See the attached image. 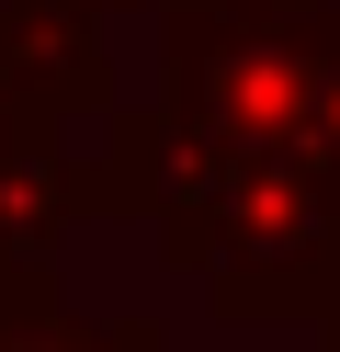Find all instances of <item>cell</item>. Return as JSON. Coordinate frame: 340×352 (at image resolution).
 Wrapping results in <instances>:
<instances>
[{"label": "cell", "instance_id": "8992f818", "mask_svg": "<svg viewBox=\"0 0 340 352\" xmlns=\"http://www.w3.org/2000/svg\"><path fill=\"white\" fill-rule=\"evenodd\" d=\"M317 352H340V329H317Z\"/></svg>", "mask_w": 340, "mask_h": 352}, {"label": "cell", "instance_id": "3957f363", "mask_svg": "<svg viewBox=\"0 0 340 352\" xmlns=\"http://www.w3.org/2000/svg\"><path fill=\"white\" fill-rule=\"evenodd\" d=\"M0 352H170L159 318H68V307H12Z\"/></svg>", "mask_w": 340, "mask_h": 352}, {"label": "cell", "instance_id": "5b68a950", "mask_svg": "<svg viewBox=\"0 0 340 352\" xmlns=\"http://www.w3.org/2000/svg\"><path fill=\"white\" fill-rule=\"evenodd\" d=\"M91 12H136V0H91Z\"/></svg>", "mask_w": 340, "mask_h": 352}, {"label": "cell", "instance_id": "6da1fadb", "mask_svg": "<svg viewBox=\"0 0 340 352\" xmlns=\"http://www.w3.org/2000/svg\"><path fill=\"white\" fill-rule=\"evenodd\" d=\"M68 228H80V205H68V125L0 114V318L12 307H57Z\"/></svg>", "mask_w": 340, "mask_h": 352}, {"label": "cell", "instance_id": "277c9868", "mask_svg": "<svg viewBox=\"0 0 340 352\" xmlns=\"http://www.w3.org/2000/svg\"><path fill=\"white\" fill-rule=\"evenodd\" d=\"M317 329H340V284H329V307H317Z\"/></svg>", "mask_w": 340, "mask_h": 352}, {"label": "cell", "instance_id": "7a4b0ae2", "mask_svg": "<svg viewBox=\"0 0 340 352\" xmlns=\"http://www.w3.org/2000/svg\"><path fill=\"white\" fill-rule=\"evenodd\" d=\"M0 34H12V80L45 125H80L113 102V46L91 0H0Z\"/></svg>", "mask_w": 340, "mask_h": 352}]
</instances>
